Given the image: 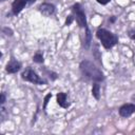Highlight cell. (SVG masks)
Here are the masks:
<instances>
[{
	"instance_id": "cell-1",
	"label": "cell",
	"mask_w": 135,
	"mask_h": 135,
	"mask_svg": "<svg viewBox=\"0 0 135 135\" xmlns=\"http://www.w3.org/2000/svg\"><path fill=\"white\" fill-rule=\"evenodd\" d=\"M79 70L83 78H85L88 81L100 83L104 80V75L101 72V70L90 60H82L79 64Z\"/></svg>"
},
{
	"instance_id": "cell-2",
	"label": "cell",
	"mask_w": 135,
	"mask_h": 135,
	"mask_svg": "<svg viewBox=\"0 0 135 135\" xmlns=\"http://www.w3.org/2000/svg\"><path fill=\"white\" fill-rule=\"evenodd\" d=\"M96 37L99 39L101 45L105 50H110L118 43V36L103 27H99L96 31Z\"/></svg>"
},
{
	"instance_id": "cell-3",
	"label": "cell",
	"mask_w": 135,
	"mask_h": 135,
	"mask_svg": "<svg viewBox=\"0 0 135 135\" xmlns=\"http://www.w3.org/2000/svg\"><path fill=\"white\" fill-rule=\"evenodd\" d=\"M21 79L24 80V81H28L31 83H34V84H45L46 81L41 78L39 76V74L32 68V66H26L22 73H21Z\"/></svg>"
},
{
	"instance_id": "cell-4",
	"label": "cell",
	"mask_w": 135,
	"mask_h": 135,
	"mask_svg": "<svg viewBox=\"0 0 135 135\" xmlns=\"http://www.w3.org/2000/svg\"><path fill=\"white\" fill-rule=\"evenodd\" d=\"M71 12L74 15L75 21L77 22L79 27H88V22H86V16L85 13L81 6L80 3H74L71 6Z\"/></svg>"
},
{
	"instance_id": "cell-5",
	"label": "cell",
	"mask_w": 135,
	"mask_h": 135,
	"mask_svg": "<svg viewBox=\"0 0 135 135\" xmlns=\"http://www.w3.org/2000/svg\"><path fill=\"white\" fill-rule=\"evenodd\" d=\"M35 2L36 0H14L12 3V14L18 16L26 6H30Z\"/></svg>"
},
{
	"instance_id": "cell-6",
	"label": "cell",
	"mask_w": 135,
	"mask_h": 135,
	"mask_svg": "<svg viewBox=\"0 0 135 135\" xmlns=\"http://www.w3.org/2000/svg\"><path fill=\"white\" fill-rule=\"evenodd\" d=\"M21 68H22L21 62H19L17 59L12 57L11 60L5 65V71H6L7 74H16L21 70Z\"/></svg>"
},
{
	"instance_id": "cell-7",
	"label": "cell",
	"mask_w": 135,
	"mask_h": 135,
	"mask_svg": "<svg viewBox=\"0 0 135 135\" xmlns=\"http://www.w3.org/2000/svg\"><path fill=\"white\" fill-rule=\"evenodd\" d=\"M118 113L123 118L130 117L133 113H135V103H124V104H122L119 108Z\"/></svg>"
},
{
	"instance_id": "cell-8",
	"label": "cell",
	"mask_w": 135,
	"mask_h": 135,
	"mask_svg": "<svg viewBox=\"0 0 135 135\" xmlns=\"http://www.w3.org/2000/svg\"><path fill=\"white\" fill-rule=\"evenodd\" d=\"M55 5L52 4V3H49V2H43L41 3L39 6H38V11L45 17H49V16H52L54 13H55Z\"/></svg>"
},
{
	"instance_id": "cell-9",
	"label": "cell",
	"mask_w": 135,
	"mask_h": 135,
	"mask_svg": "<svg viewBox=\"0 0 135 135\" xmlns=\"http://www.w3.org/2000/svg\"><path fill=\"white\" fill-rule=\"evenodd\" d=\"M57 98V103L59 104V107L63 108V109H68L71 105V101L69 99V95L64 92H59L56 95Z\"/></svg>"
},
{
	"instance_id": "cell-10",
	"label": "cell",
	"mask_w": 135,
	"mask_h": 135,
	"mask_svg": "<svg viewBox=\"0 0 135 135\" xmlns=\"http://www.w3.org/2000/svg\"><path fill=\"white\" fill-rule=\"evenodd\" d=\"M92 95L96 100H99V98H100V84H99V82H93Z\"/></svg>"
},
{
	"instance_id": "cell-11",
	"label": "cell",
	"mask_w": 135,
	"mask_h": 135,
	"mask_svg": "<svg viewBox=\"0 0 135 135\" xmlns=\"http://www.w3.org/2000/svg\"><path fill=\"white\" fill-rule=\"evenodd\" d=\"M92 42V35L89 30V27H85V36H84V46L85 49H89L90 44Z\"/></svg>"
},
{
	"instance_id": "cell-12",
	"label": "cell",
	"mask_w": 135,
	"mask_h": 135,
	"mask_svg": "<svg viewBox=\"0 0 135 135\" xmlns=\"http://www.w3.org/2000/svg\"><path fill=\"white\" fill-rule=\"evenodd\" d=\"M43 53L41 51H37L33 56V61L36 63H43Z\"/></svg>"
},
{
	"instance_id": "cell-13",
	"label": "cell",
	"mask_w": 135,
	"mask_h": 135,
	"mask_svg": "<svg viewBox=\"0 0 135 135\" xmlns=\"http://www.w3.org/2000/svg\"><path fill=\"white\" fill-rule=\"evenodd\" d=\"M75 18H74V15L73 14H70L69 16H66V19H65V22H64V25H71L73 22H74Z\"/></svg>"
},
{
	"instance_id": "cell-14",
	"label": "cell",
	"mask_w": 135,
	"mask_h": 135,
	"mask_svg": "<svg viewBox=\"0 0 135 135\" xmlns=\"http://www.w3.org/2000/svg\"><path fill=\"white\" fill-rule=\"evenodd\" d=\"M50 98H52V94L50 93V94H47L45 97H44V99H43V110L45 111V109H46V104H47V102H49V100H50Z\"/></svg>"
},
{
	"instance_id": "cell-15",
	"label": "cell",
	"mask_w": 135,
	"mask_h": 135,
	"mask_svg": "<svg viewBox=\"0 0 135 135\" xmlns=\"http://www.w3.org/2000/svg\"><path fill=\"white\" fill-rule=\"evenodd\" d=\"M128 36H129L131 39L135 40V28H131V30H129V32H128Z\"/></svg>"
},
{
	"instance_id": "cell-16",
	"label": "cell",
	"mask_w": 135,
	"mask_h": 135,
	"mask_svg": "<svg viewBox=\"0 0 135 135\" xmlns=\"http://www.w3.org/2000/svg\"><path fill=\"white\" fill-rule=\"evenodd\" d=\"M5 101H6V96H5V93L2 92V93H1V98H0V104H1V105H4Z\"/></svg>"
},
{
	"instance_id": "cell-17",
	"label": "cell",
	"mask_w": 135,
	"mask_h": 135,
	"mask_svg": "<svg viewBox=\"0 0 135 135\" xmlns=\"http://www.w3.org/2000/svg\"><path fill=\"white\" fill-rule=\"evenodd\" d=\"M99 4H101V5H107L111 0H96Z\"/></svg>"
},
{
	"instance_id": "cell-18",
	"label": "cell",
	"mask_w": 135,
	"mask_h": 135,
	"mask_svg": "<svg viewBox=\"0 0 135 135\" xmlns=\"http://www.w3.org/2000/svg\"><path fill=\"white\" fill-rule=\"evenodd\" d=\"M114 20H115V17L112 16V18H111V22H114Z\"/></svg>"
},
{
	"instance_id": "cell-19",
	"label": "cell",
	"mask_w": 135,
	"mask_h": 135,
	"mask_svg": "<svg viewBox=\"0 0 135 135\" xmlns=\"http://www.w3.org/2000/svg\"><path fill=\"white\" fill-rule=\"evenodd\" d=\"M4 1H5V0H1V2H4Z\"/></svg>"
}]
</instances>
